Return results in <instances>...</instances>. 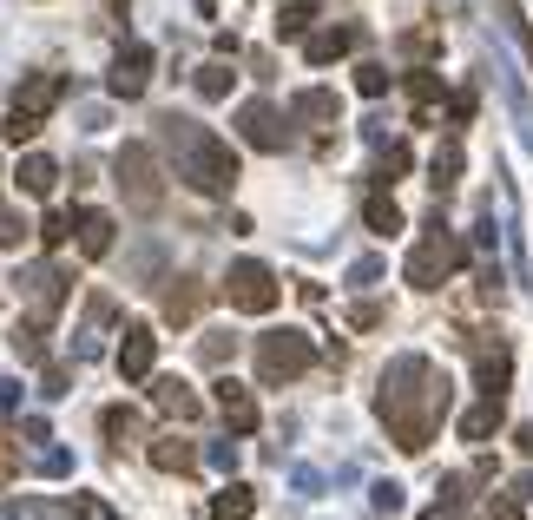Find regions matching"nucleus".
I'll return each instance as SVG.
<instances>
[{"mask_svg":"<svg viewBox=\"0 0 533 520\" xmlns=\"http://www.w3.org/2000/svg\"><path fill=\"white\" fill-rule=\"evenodd\" d=\"M376 415L389 422V435H395L402 455H422V448L435 442L441 415H448V382L428 369V356H395V363L382 369Z\"/></svg>","mask_w":533,"mask_h":520,"instance_id":"obj_1","label":"nucleus"},{"mask_svg":"<svg viewBox=\"0 0 533 520\" xmlns=\"http://www.w3.org/2000/svg\"><path fill=\"white\" fill-rule=\"evenodd\" d=\"M158 139H165V152H172L178 178H185L191 191H204V198H224V191L237 185V152H231L224 139H211L198 119H178V112H165V119H158Z\"/></svg>","mask_w":533,"mask_h":520,"instance_id":"obj_2","label":"nucleus"},{"mask_svg":"<svg viewBox=\"0 0 533 520\" xmlns=\"http://www.w3.org/2000/svg\"><path fill=\"white\" fill-rule=\"evenodd\" d=\"M461 257H468V244H461V237L455 231H448V224H428V231H422V244H415V251H408V264H402V277H408V284H415V290H441V284H448V277H455V270H461Z\"/></svg>","mask_w":533,"mask_h":520,"instance_id":"obj_3","label":"nucleus"},{"mask_svg":"<svg viewBox=\"0 0 533 520\" xmlns=\"http://www.w3.org/2000/svg\"><path fill=\"white\" fill-rule=\"evenodd\" d=\"M310 363H316V343L303 330H264L257 336V382H270V389L297 382Z\"/></svg>","mask_w":533,"mask_h":520,"instance_id":"obj_4","label":"nucleus"},{"mask_svg":"<svg viewBox=\"0 0 533 520\" xmlns=\"http://www.w3.org/2000/svg\"><path fill=\"white\" fill-rule=\"evenodd\" d=\"M60 93H66V79H60V73H33L27 86L14 93V119H7L0 132H7L14 145H20V139H33V132H40V119L60 106Z\"/></svg>","mask_w":533,"mask_h":520,"instance_id":"obj_5","label":"nucleus"},{"mask_svg":"<svg viewBox=\"0 0 533 520\" xmlns=\"http://www.w3.org/2000/svg\"><path fill=\"white\" fill-rule=\"evenodd\" d=\"M224 297H231V310H244V316H264V310H277V277H270V264H257V257H237L231 264V277H224Z\"/></svg>","mask_w":533,"mask_h":520,"instance_id":"obj_6","label":"nucleus"},{"mask_svg":"<svg viewBox=\"0 0 533 520\" xmlns=\"http://www.w3.org/2000/svg\"><path fill=\"white\" fill-rule=\"evenodd\" d=\"M237 139L257 145V152H283V145H290V126H283V112H277V106L251 99V106H237Z\"/></svg>","mask_w":533,"mask_h":520,"instance_id":"obj_7","label":"nucleus"},{"mask_svg":"<svg viewBox=\"0 0 533 520\" xmlns=\"http://www.w3.org/2000/svg\"><path fill=\"white\" fill-rule=\"evenodd\" d=\"M119 185H126L132 211H158V165H152L145 145H126V152H119Z\"/></svg>","mask_w":533,"mask_h":520,"instance_id":"obj_8","label":"nucleus"},{"mask_svg":"<svg viewBox=\"0 0 533 520\" xmlns=\"http://www.w3.org/2000/svg\"><path fill=\"white\" fill-rule=\"evenodd\" d=\"M145 86H152V47H119V60H112V73H106V93L112 99H139Z\"/></svg>","mask_w":533,"mask_h":520,"instance_id":"obj_9","label":"nucleus"},{"mask_svg":"<svg viewBox=\"0 0 533 520\" xmlns=\"http://www.w3.org/2000/svg\"><path fill=\"white\" fill-rule=\"evenodd\" d=\"M14 284L27 290V303H33V323H47V316L66 303V270H53V264H33V270H20Z\"/></svg>","mask_w":533,"mask_h":520,"instance_id":"obj_10","label":"nucleus"},{"mask_svg":"<svg viewBox=\"0 0 533 520\" xmlns=\"http://www.w3.org/2000/svg\"><path fill=\"white\" fill-rule=\"evenodd\" d=\"M211 402H218V415L231 422V435H251V428H257V395L244 389V382H231V376H224L218 389H211Z\"/></svg>","mask_w":533,"mask_h":520,"instance_id":"obj_11","label":"nucleus"},{"mask_svg":"<svg viewBox=\"0 0 533 520\" xmlns=\"http://www.w3.org/2000/svg\"><path fill=\"white\" fill-rule=\"evenodd\" d=\"M152 356H158L152 323H132L126 343H119V376H126V382H145V376H152Z\"/></svg>","mask_w":533,"mask_h":520,"instance_id":"obj_12","label":"nucleus"},{"mask_svg":"<svg viewBox=\"0 0 533 520\" xmlns=\"http://www.w3.org/2000/svg\"><path fill=\"white\" fill-rule=\"evenodd\" d=\"M290 112H297L303 126H336V119H343V99H336L330 86H303V93L290 99Z\"/></svg>","mask_w":533,"mask_h":520,"instance_id":"obj_13","label":"nucleus"},{"mask_svg":"<svg viewBox=\"0 0 533 520\" xmlns=\"http://www.w3.org/2000/svg\"><path fill=\"white\" fill-rule=\"evenodd\" d=\"M487 474H494V461H481V468H474V481H487ZM468 474H448V481H441V501L428 507L422 520H455L461 507H468V488H474Z\"/></svg>","mask_w":533,"mask_h":520,"instance_id":"obj_14","label":"nucleus"},{"mask_svg":"<svg viewBox=\"0 0 533 520\" xmlns=\"http://www.w3.org/2000/svg\"><path fill=\"white\" fill-rule=\"evenodd\" d=\"M349 47H356V27H323V33H310V40H303V60H310V66H330V60H343Z\"/></svg>","mask_w":533,"mask_h":520,"instance_id":"obj_15","label":"nucleus"},{"mask_svg":"<svg viewBox=\"0 0 533 520\" xmlns=\"http://www.w3.org/2000/svg\"><path fill=\"white\" fill-rule=\"evenodd\" d=\"M152 395H158V409L172 415V422H198V415H204V402H198V395H191V389H185V382H178V376L152 382Z\"/></svg>","mask_w":533,"mask_h":520,"instance_id":"obj_16","label":"nucleus"},{"mask_svg":"<svg viewBox=\"0 0 533 520\" xmlns=\"http://www.w3.org/2000/svg\"><path fill=\"white\" fill-rule=\"evenodd\" d=\"M507 376H514V356H507L501 343H487L481 363H474V382H481V395H507Z\"/></svg>","mask_w":533,"mask_h":520,"instance_id":"obj_17","label":"nucleus"},{"mask_svg":"<svg viewBox=\"0 0 533 520\" xmlns=\"http://www.w3.org/2000/svg\"><path fill=\"white\" fill-rule=\"evenodd\" d=\"M20 191H27V198H47V191L53 185H60V165H53V158L47 152H27V158H20Z\"/></svg>","mask_w":533,"mask_h":520,"instance_id":"obj_18","label":"nucleus"},{"mask_svg":"<svg viewBox=\"0 0 533 520\" xmlns=\"http://www.w3.org/2000/svg\"><path fill=\"white\" fill-rule=\"evenodd\" d=\"M494 428H501V395H481V402L461 415V442H487Z\"/></svg>","mask_w":533,"mask_h":520,"instance_id":"obj_19","label":"nucleus"},{"mask_svg":"<svg viewBox=\"0 0 533 520\" xmlns=\"http://www.w3.org/2000/svg\"><path fill=\"white\" fill-rule=\"evenodd\" d=\"M251 514H257V494L244 481H231V488H218V501H211L204 520H251Z\"/></svg>","mask_w":533,"mask_h":520,"instance_id":"obj_20","label":"nucleus"},{"mask_svg":"<svg viewBox=\"0 0 533 520\" xmlns=\"http://www.w3.org/2000/svg\"><path fill=\"white\" fill-rule=\"evenodd\" d=\"M152 468H165V474H191V468H198V448L178 442V435H165V442H152Z\"/></svg>","mask_w":533,"mask_h":520,"instance_id":"obj_21","label":"nucleus"},{"mask_svg":"<svg viewBox=\"0 0 533 520\" xmlns=\"http://www.w3.org/2000/svg\"><path fill=\"white\" fill-rule=\"evenodd\" d=\"M79 251H86V257L112 251V218H106V211H79Z\"/></svg>","mask_w":533,"mask_h":520,"instance_id":"obj_22","label":"nucleus"},{"mask_svg":"<svg viewBox=\"0 0 533 520\" xmlns=\"http://www.w3.org/2000/svg\"><path fill=\"white\" fill-rule=\"evenodd\" d=\"M461 165H468V152H461V139H441V145H435V158H428V178H435V185L448 191V185H455V178H461Z\"/></svg>","mask_w":533,"mask_h":520,"instance_id":"obj_23","label":"nucleus"},{"mask_svg":"<svg viewBox=\"0 0 533 520\" xmlns=\"http://www.w3.org/2000/svg\"><path fill=\"white\" fill-rule=\"evenodd\" d=\"M316 0H283V20H277V33L283 40H310V27H316Z\"/></svg>","mask_w":533,"mask_h":520,"instance_id":"obj_24","label":"nucleus"},{"mask_svg":"<svg viewBox=\"0 0 533 520\" xmlns=\"http://www.w3.org/2000/svg\"><path fill=\"white\" fill-rule=\"evenodd\" d=\"M362 218H369V231H382V237H389V231H402V211H395V198H389V191H376V198L362 205Z\"/></svg>","mask_w":533,"mask_h":520,"instance_id":"obj_25","label":"nucleus"},{"mask_svg":"<svg viewBox=\"0 0 533 520\" xmlns=\"http://www.w3.org/2000/svg\"><path fill=\"white\" fill-rule=\"evenodd\" d=\"M231 66H224V60H211V66H198V79H191V86H198V99H224V93H231Z\"/></svg>","mask_w":533,"mask_h":520,"instance_id":"obj_26","label":"nucleus"},{"mask_svg":"<svg viewBox=\"0 0 533 520\" xmlns=\"http://www.w3.org/2000/svg\"><path fill=\"white\" fill-rule=\"evenodd\" d=\"M408 165H415V152H408V145H382V158H376V185H389V178H402Z\"/></svg>","mask_w":533,"mask_h":520,"instance_id":"obj_27","label":"nucleus"},{"mask_svg":"<svg viewBox=\"0 0 533 520\" xmlns=\"http://www.w3.org/2000/svg\"><path fill=\"white\" fill-rule=\"evenodd\" d=\"M408 99H415V106H441L448 93H441V79H435V73H408Z\"/></svg>","mask_w":533,"mask_h":520,"instance_id":"obj_28","label":"nucleus"},{"mask_svg":"<svg viewBox=\"0 0 533 520\" xmlns=\"http://www.w3.org/2000/svg\"><path fill=\"white\" fill-rule=\"evenodd\" d=\"M356 93L382 99V93H389V66H356Z\"/></svg>","mask_w":533,"mask_h":520,"instance_id":"obj_29","label":"nucleus"},{"mask_svg":"<svg viewBox=\"0 0 533 520\" xmlns=\"http://www.w3.org/2000/svg\"><path fill=\"white\" fill-rule=\"evenodd\" d=\"M14 356L20 363H40V356H47V349H40V323H20L14 330Z\"/></svg>","mask_w":533,"mask_h":520,"instance_id":"obj_30","label":"nucleus"},{"mask_svg":"<svg viewBox=\"0 0 533 520\" xmlns=\"http://www.w3.org/2000/svg\"><path fill=\"white\" fill-rule=\"evenodd\" d=\"M99 422H106V435H112V442H132V435H139V415H132V409H106Z\"/></svg>","mask_w":533,"mask_h":520,"instance_id":"obj_31","label":"nucleus"},{"mask_svg":"<svg viewBox=\"0 0 533 520\" xmlns=\"http://www.w3.org/2000/svg\"><path fill=\"white\" fill-rule=\"evenodd\" d=\"M73 231H79V218H73V211H47V224H40V237H47V244H66Z\"/></svg>","mask_w":533,"mask_h":520,"instance_id":"obj_32","label":"nucleus"},{"mask_svg":"<svg viewBox=\"0 0 533 520\" xmlns=\"http://www.w3.org/2000/svg\"><path fill=\"white\" fill-rule=\"evenodd\" d=\"M481 520H527V514H520V488L514 494H494V501L481 507Z\"/></svg>","mask_w":533,"mask_h":520,"instance_id":"obj_33","label":"nucleus"},{"mask_svg":"<svg viewBox=\"0 0 533 520\" xmlns=\"http://www.w3.org/2000/svg\"><path fill=\"white\" fill-rule=\"evenodd\" d=\"M231 336H224V330H211V336H204V343H198V356H204V363H211V369H218V363H231Z\"/></svg>","mask_w":533,"mask_h":520,"instance_id":"obj_34","label":"nucleus"},{"mask_svg":"<svg viewBox=\"0 0 533 520\" xmlns=\"http://www.w3.org/2000/svg\"><path fill=\"white\" fill-rule=\"evenodd\" d=\"M40 474H53V481H66V474H73V455H66V448H47V455H40Z\"/></svg>","mask_w":533,"mask_h":520,"instance_id":"obj_35","label":"nucleus"},{"mask_svg":"<svg viewBox=\"0 0 533 520\" xmlns=\"http://www.w3.org/2000/svg\"><path fill=\"white\" fill-rule=\"evenodd\" d=\"M369 501H376V514H395V507H402V488H395V481H376Z\"/></svg>","mask_w":533,"mask_h":520,"instance_id":"obj_36","label":"nucleus"},{"mask_svg":"<svg viewBox=\"0 0 533 520\" xmlns=\"http://www.w3.org/2000/svg\"><path fill=\"white\" fill-rule=\"evenodd\" d=\"M204 461H211L218 474H231L237 468V442H211V448H204Z\"/></svg>","mask_w":533,"mask_h":520,"instance_id":"obj_37","label":"nucleus"},{"mask_svg":"<svg viewBox=\"0 0 533 520\" xmlns=\"http://www.w3.org/2000/svg\"><path fill=\"white\" fill-rule=\"evenodd\" d=\"M376 277H382V257H356V264H349V284H376Z\"/></svg>","mask_w":533,"mask_h":520,"instance_id":"obj_38","label":"nucleus"},{"mask_svg":"<svg viewBox=\"0 0 533 520\" xmlns=\"http://www.w3.org/2000/svg\"><path fill=\"white\" fill-rule=\"evenodd\" d=\"M20 237H27V224H20V218H14V211L0 205V244H20Z\"/></svg>","mask_w":533,"mask_h":520,"instance_id":"obj_39","label":"nucleus"},{"mask_svg":"<svg viewBox=\"0 0 533 520\" xmlns=\"http://www.w3.org/2000/svg\"><path fill=\"white\" fill-rule=\"evenodd\" d=\"M165 310H172V316H178V323H185V316H191V310H198V290H172V303H165Z\"/></svg>","mask_w":533,"mask_h":520,"instance_id":"obj_40","label":"nucleus"},{"mask_svg":"<svg viewBox=\"0 0 533 520\" xmlns=\"http://www.w3.org/2000/svg\"><path fill=\"white\" fill-rule=\"evenodd\" d=\"M40 395H47V402H60V395H66V369H47V376H40Z\"/></svg>","mask_w":533,"mask_h":520,"instance_id":"obj_41","label":"nucleus"},{"mask_svg":"<svg viewBox=\"0 0 533 520\" xmlns=\"http://www.w3.org/2000/svg\"><path fill=\"white\" fill-rule=\"evenodd\" d=\"M20 409V382H0V415H14Z\"/></svg>","mask_w":533,"mask_h":520,"instance_id":"obj_42","label":"nucleus"},{"mask_svg":"<svg viewBox=\"0 0 533 520\" xmlns=\"http://www.w3.org/2000/svg\"><path fill=\"white\" fill-rule=\"evenodd\" d=\"M520 455H533V422H520Z\"/></svg>","mask_w":533,"mask_h":520,"instance_id":"obj_43","label":"nucleus"},{"mask_svg":"<svg viewBox=\"0 0 533 520\" xmlns=\"http://www.w3.org/2000/svg\"><path fill=\"white\" fill-rule=\"evenodd\" d=\"M198 14H218V0H198Z\"/></svg>","mask_w":533,"mask_h":520,"instance_id":"obj_44","label":"nucleus"},{"mask_svg":"<svg viewBox=\"0 0 533 520\" xmlns=\"http://www.w3.org/2000/svg\"><path fill=\"white\" fill-rule=\"evenodd\" d=\"M514 488H520V494H533V474H527V481H514Z\"/></svg>","mask_w":533,"mask_h":520,"instance_id":"obj_45","label":"nucleus"}]
</instances>
